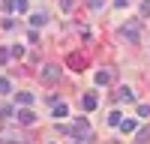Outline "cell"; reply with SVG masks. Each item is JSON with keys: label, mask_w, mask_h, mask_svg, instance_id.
I'll use <instances>...</instances> for the list:
<instances>
[{"label": "cell", "mask_w": 150, "mask_h": 144, "mask_svg": "<svg viewBox=\"0 0 150 144\" xmlns=\"http://www.w3.org/2000/svg\"><path fill=\"white\" fill-rule=\"evenodd\" d=\"M69 135H72V141H90V135H93V129H90V123H87V120L84 117H78V120H75V126L69 129Z\"/></svg>", "instance_id": "6da1fadb"}, {"label": "cell", "mask_w": 150, "mask_h": 144, "mask_svg": "<svg viewBox=\"0 0 150 144\" xmlns=\"http://www.w3.org/2000/svg\"><path fill=\"white\" fill-rule=\"evenodd\" d=\"M138 36H141V21H129V24L120 27V39L123 42H138Z\"/></svg>", "instance_id": "7a4b0ae2"}, {"label": "cell", "mask_w": 150, "mask_h": 144, "mask_svg": "<svg viewBox=\"0 0 150 144\" xmlns=\"http://www.w3.org/2000/svg\"><path fill=\"white\" fill-rule=\"evenodd\" d=\"M39 75H42V81H45V84H54V81L60 78V66H57V63H42Z\"/></svg>", "instance_id": "3957f363"}, {"label": "cell", "mask_w": 150, "mask_h": 144, "mask_svg": "<svg viewBox=\"0 0 150 144\" xmlns=\"http://www.w3.org/2000/svg\"><path fill=\"white\" fill-rule=\"evenodd\" d=\"M111 78H114V72H111V69H99L96 75H93V81L99 84V87H108V84H111Z\"/></svg>", "instance_id": "277c9868"}, {"label": "cell", "mask_w": 150, "mask_h": 144, "mask_svg": "<svg viewBox=\"0 0 150 144\" xmlns=\"http://www.w3.org/2000/svg\"><path fill=\"white\" fill-rule=\"evenodd\" d=\"M66 114H69V108H66V102H60V99H57V102L51 105V117H57V120H63Z\"/></svg>", "instance_id": "5b68a950"}, {"label": "cell", "mask_w": 150, "mask_h": 144, "mask_svg": "<svg viewBox=\"0 0 150 144\" xmlns=\"http://www.w3.org/2000/svg\"><path fill=\"white\" fill-rule=\"evenodd\" d=\"M18 120H21L24 126H27V123H33V120H36V114L30 111V105H21V111H18Z\"/></svg>", "instance_id": "8992f818"}, {"label": "cell", "mask_w": 150, "mask_h": 144, "mask_svg": "<svg viewBox=\"0 0 150 144\" xmlns=\"http://www.w3.org/2000/svg\"><path fill=\"white\" fill-rule=\"evenodd\" d=\"M84 63H87V60H84V54H69V69L81 72V69H84Z\"/></svg>", "instance_id": "52a82bcc"}, {"label": "cell", "mask_w": 150, "mask_h": 144, "mask_svg": "<svg viewBox=\"0 0 150 144\" xmlns=\"http://www.w3.org/2000/svg\"><path fill=\"white\" fill-rule=\"evenodd\" d=\"M15 102H18V105H33V93H30V90H18V93H15Z\"/></svg>", "instance_id": "ba28073f"}, {"label": "cell", "mask_w": 150, "mask_h": 144, "mask_svg": "<svg viewBox=\"0 0 150 144\" xmlns=\"http://www.w3.org/2000/svg\"><path fill=\"white\" fill-rule=\"evenodd\" d=\"M117 99H120V102H135L132 87H120V90H117Z\"/></svg>", "instance_id": "9c48e42d"}, {"label": "cell", "mask_w": 150, "mask_h": 144, "mask_svg": "<svg viewBox=\"0 0 150 144\" xmlns=\"http://www.w3.org/2000/svg\"><path fill=\"white\" fill-rule=\"evenodd\" d=\"M135 129H138V123H135V120H120V132H123V135H132Z\"/></svg>", "instance_id": "30bf717a"}, {"label": "cell", "mask_w": 150, "mask_h": 144, "mask_svg": "<svg viewBox=\"0 0 150 144\" xmlns=\"http://www.w3.org/2000/svg\"><path fill=\"white\" fill-rule=\"evenodd\" d=\"M81 105H84V111H93V108H96V93H84Z\"/></svg>", "instance_id": "8fae6325"}, {"label": "cell", "mask_w": 150, "mask_h": 144, "mask_svg": "<svg viewBox=\"0 0 150 144\" xmlns=\"http://www.w3.org/2000/svg\"><path fill=\"white\" fill-rule=\"evenodd\" d=\"M45 21H48V15H45V12H36V15H30V24H33V27H42Z\"/></svg>", "instance_id": "7c38bea8"}, {"label": "cell", "mask_w": 150, "mask_h": 144, "mask_svg": "<svg viewBox=\"0 0 150 144\" xmlns=\"http://www.w3.org/2000/svg\"><path fill=\"white\" fill-rule=\"evenodd\" d=\"M3 15H12V12H18V6H15V0H3Z\"/></svg>", "instance_id": "4fadbf2b"}, {"label": "cell", "mask_w": 150, "mask_h": 144, "mask_svg": "<svg viewBox=\"0 0 150 144\" xmlns=\"http://www.w3.org/2000/svg\"><path fill=\"white\" fill-rule=\"evenodd\" d=\"M9 90H12V81H9V78H3V75H0V96H6Z\"/></svg>", "instance_id": "5bb4252c"}, {"label": "cell", "mask_w": 150, "mask_h": 144, "mask_svg": "<svg viewBox=\"0 0 150 144\" xmlns=\"http://www.w3.org/2000/svg\"><path fill=\"white\" fill-rule=\"evenodd\" d=\"M9 57H12V48H0V66H6Z\"/></svg>", "instance_id": "9a60e30c"}, {"label": "cell", "mask_w": 150, "mask_h": 144, "mask_svg": "<svg viewBox=\"0 0 150 144\" xmlns=\"http://www.w3.org/2000/svg\"><path fill=\"white\" fill-rule=\"evenodd\" d=\"M120 120H123L120 111H111V114H108V123H111V126H120Z\"/></svg>", "instance_id": "2e32d148"}, {"label": "cell", "mask_w": 150, "mask_h": 144, "mask_svg": "<svg viewBox=\"0 0 150 144\" xmlns=\"http://www.w3.org/2000/svg\"><path fill=\"white\" fill-rule=\"evenodd\" d=\"M135 114H138L141 120H147V117H150V105H138V108H135Z\"/></svg>", "instance_id": "e0dca14e"}, {"label": "cell", "mask_w": 150, "mask_h": 144, "mask_svg": "<svg viewBox=\"0 0 150 144\" xmlns=\"http://www.w3.org/2000/svg\"><path fill=\"white\" fill-rule=\"evenodd\" d=\"M0 27H3V30H12V27H15V21H12L9 15H3V21H0Z\"/></svg>", "instance_id": "ac0fdd59"}, {"label": "cell", "mask_w": 150, "mask_h": 144, "mask_svg": "<svg viewBox=\"0 0 150 144\" xmlns=\"http://www.w3.org/2000/svg\"><path fill=\"white\" fill-rule=\"evenodd\" d=\"M24 51H27L24 45H12V57H24Z\"/></svg>", "instance_id": "d6986e66"}, {"label": "cell", "mask_w": 150, "mask_h": 144, "mask_svg": "<svg viewBox=\"0 0 150 144\" xmlns=\"http://www.w3.org/2000/svg\"><path fill=\"white\" fill-rule=\"evenodd\" d=\"M12 114H15V111H12L9 105H3V108H0V120H6V117H12Z\"/></svg>", "instance_id": "ffe728a7"}, {"label": "cell", "mask_w": 150, "mask_h": 144, "mask_svg": "<svg viewBox=\"0 0 150 144\" xmlns=\"http://www.w3.org/2000/svg\"><path fill=\"white\" fill-rule=\"evenodd\" d=\"M27 42H30V45H33V42H39V33H36V27L27 33Z\"/></svg>", "instance_id": "44dd1931"}, {"label": "cell", "mask_w": 150, "mask_h": 144, "mask_svg": "<svg viewBox=\"0 0 150 144\" xmlns=\"http://www.w3.org/2000/svg\"><path fill=\"white\" fill-rule=\"evenodd\" d=\"M150 15V0H144V3H141V18H147Z\"/></svg>", "instance_id": "7402d4cb"}, {"label": "cell", "mask_w": 150, "mask_h": 144, "mask_svg": "<svg viewBox=\"0 0 150 144\" xmlns=\"http://www.w3.org/2000/svg\"><path fill=\"white\" fill-rule=\"evenodd\" d=\"M135 141H150V129H141V132H138V138H135Z\"/></svg>", "instance_id": "603a6c76"}, {"label": "cell", "mask_w": 150, "mask_h": 144, "mask_svg": "<svg viewBox=\"0 0 150 144\" xmlns=\"http://www.w3.org/2000/svg\"><path fill=\"white\" fill-rule=\"evenodd\" d=\"M87 6L90 9H102V0H87Z\"/></svg>", "instance_id": "cb8c5ba5"}, {"label": "cell", "mask_w": 150, "mask_h": 144, "mask_svg": "<svg viewBox=\"0 0 150 144\" xmlns=\"http://www.w3.org/2000/svg\"><path fill=\"white\" fill-rule=\"evenodd\" d=\"M15 6H18V12H27V0H15Z\"/></svg>", "instance_id": "d4e9b609"}, {"label": "cell", "mask_w": 150, "mask_h": 144, "mask_svg": "<svg viewBox=\"0 0 150 144\" xmlns=\"http://www.w3.org/2000/svg\"><path fill=\"white\" fill-rule=\"evenodd\" d=\"M114 6H117V9H123V6H129V0H114Z\"/></svg>", "instance_id": "484cf974"}, {"label": "cell", "mask_w": 150, "mask_h": 144, "mask_svg": "<svg viewBox=\"0 0 150 144\" xmlns=\"http://www.w3.org/2000/svg\"><path fill=\"white\" fill-rule=\"evenodd\" d=\"M60 6H63V9H72V0H60Z\"/></svg>", "instance_id": "4316f807"}]
</instances>
